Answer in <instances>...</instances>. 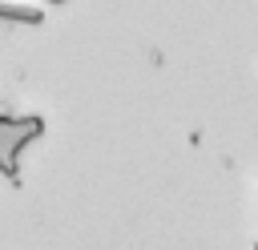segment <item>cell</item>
<instances>
[{
    "label": "cell",
    "instance_id": "obj_1",
    "mask_svg": "<svg viewBox=\"0 0 258 250\" xmlns=\"http://www.w3.org/2000/svg\"><path fill=\"white\" fill-rule=\"evenodd\" d=\"M0 16L24 20V24H36V20H40V12H32V8H8V4H0Z\"/></svg>",
    "mask_w": 258,
    "mask_h": 250
}]
</instances>
